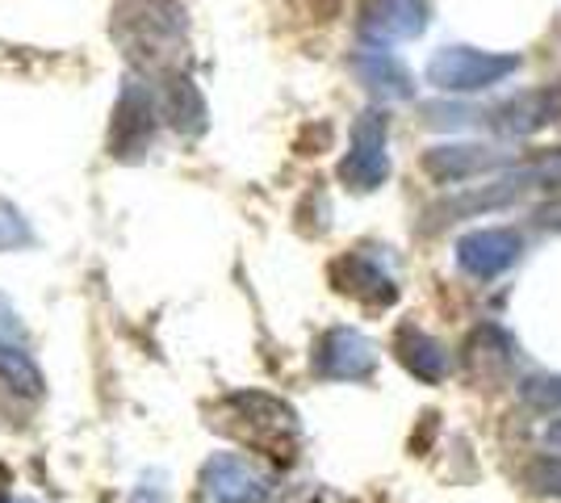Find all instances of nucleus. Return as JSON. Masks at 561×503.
<instances>
[{"instance_id":"1","label":"nucleus","mask_w":561,"mask_h":503,"mask_svg":"<svg viewBox=\"0 0 561 503\" xmlns=\"http://www.w3.org/2000/svg\"><path fill=\"white\" fill-rule=\"evenodd\" d=\"M545 190H561V147H545L537 156L519 160L507 172H499L482 185H469L461 193H448L440 202H432L423 210V227L427 231H440V227H453L461 218H482L494 215V210H507V206H519L528 193H545Z\"/></svg>"},{"instance_id":"2","label":"nucleus","mask_w":561,"mask_h":503,"mask_svg":"<svg viewBox=\"0 0 561 503\" xmlns=\"http://www.w3.org/2000/svg\"><path fill=\"white\" fill-rule=\"evenodd\" d=\"M519 68H524V55H515V50H482V47H466V43H453V47H440L427 59V72L423 76L440 93L469 96L503 84Z\"/></svg>"},{"instance_id":"3","label":"nucleus","mask_w":561,"mask_h":503,"mask_svg":"<svg viewBox=\"0 0 561 503\" xmlns=\"http://www.w3.org/2000/svg\"><path fill=\"white\" fill-rule=\"evenodd\" d=\"M390 118L381 110H365L352 122L348 156L340 160V181L352 193H374L390 181Z\"/></svg>"},{"instance_id":"4","label":"nucleus","mask_w":561,"mask_h":503,"mask_svg":"<svg viewBox=\"0 0 561 503\" xmlns=\"http://www.w3.org/2000/svg\"><path fill=\"white\" fill-rule=\"evenodd\" d=\"M519 164L515 151L491 144H440L420 156V168L436 185H466V181H491L499 172Z\"/></svg>"},{"instance_id":"5","label":"nucleus","mask_w":561,"mask_h":503,"mask_svg":"<svg viewBox=\"0 0 561 503\" xmlns=\"http://www.w3.org/2000/svg\"><path fill=\"white\" fill-rule=\"evenodd\" d=\"M561 122V84H537V89H519V93L503 96L499 105L486 110V126L499 139H533L540 130H549Z\"/></svg>"},{"instance_id":"6","label":"nucleus","mask_w":561,"mask_h":503,"mask_svg":"<svg viewBox=\"0 0 561 503\" xmlns=\"http://www.w3.org/2000/svg\"><path fill=\"white\" fill-rule=\"evenodd\" d=\"M427 22H432V0H365L356 30L365 47L390 50L398 43H415Z\"/></svg>"},{"instance_id":"7","label":"nucleus","mask_w":561,"mask_h":503,"mask_svg":"<svg viewBox=\"0 0 561 503\" xmlns=\"http://www.w3.org/2000/svg\"><path fill=\"white\" fill-rule=\"evenodd\" d=\"M453 256H457V268L469 273L473 282H494V277H503L507 268L519 264L524 236L515 227H478V231H466L457 240Z\"/></svg>"},{"instance_id":"8","label":"nucleus","mask_w":561,"mask_h":503,"mask_svg":"<svg viewBox=\"0 0 561 503\" xmlns=\"http://www.w3.org/2000/svg\"><path fill=\"white\" fill-rule=\"evenodd\" d=\"M151 144H156V96L142 80L126 76L114 110V126H110V156L139 160Z\"/></svg>"},{"instance_id":"9","label":"nucleus","mask_w":561,"mask_h":503,"mask_svg":"<svg viewBox=\"0 0 561 503\" xmlns=\"http://www.w3.org/2000/svg\"><path fill=\"white\" fill-rule=\"evenodd\" d=\"M202 500L206 503H268V479L248 457L214 454L202 470Z\"/></svg>"},{"instance_id":"10","label":"nucleus","mask_w":561,"mask_h":503,"mask_svg":"<svg viewBox=\"0 0 561 503\" xmlns=\"http://www.w3.org/2000/svg\"><path fill=\"white\" fill-rule=\"evenodd\" d=\"M314 369L335 382H360L377 369V348L356 328H331L314 348Z\"/></svg>"},{"instance_id":"11","label":"nucleus","mask_w":561,"mask_h":503,"mask_svg":"<svg viewBox=\"0 0 561 503\" xmlns=\"http://www.w3.org/2000/svg\"><path fill=\"white\" fill-rule=\"evenodd\" d=\"M352 72H356V80L369 89L374 96H381V101H411L415 96V76H411V68L398 59V55H390V50L381 47H365L352 55Z\"/></svg>"},{"instance_id":"12","label":"nucleus","mask_w":561,"mask_h":503,"mask_svg":"<svg viewBox=\"0 0 561 503\" xmlns=\"http://www.w3.org/2000/svg\"><path fill=\"white\" fill-rule=\"evenodd\" d=\"M335 286L360 298V302H374V307H390L398 298V282L390 277V268L381 261H374L369 252H348L344 261H335Z\"/></svg>"},{"instance_id":"13","label":"nucleus","mask_w":561,"mask_h":503,"mask_svg":"<svg viewBox=\"0 0 561 503\" xmlns=\"http://www.w3.org/2000/svg\"><path fill=\"white\" fill-rule=\"evenodd\" d=\"M394 353L420 382H445L448 378V365H453L448 348L436 335H427L423 328H415V323H402V328H398Z\"/></svg>"},{"instance_id":"14","label":"nucleus","mask_w":561,"mask_h":503,"mask_svg":"<svg viewBox=\"0 0 561 503\" xmlns=\"http://www.w3.org/2000/svg\"><path fill=\"white\" fill-rule=\"evenodd\" d=\"M0 378L9 386H18V390H25V395H43V374H38V365L25 353L18 319L4 307H0Z\"/></svg>"},{"instance_id":"15","label":"nucleus","mask_w":561,"mask_h":503,"mask_svg":"<svg viewBox=\"0 0 561 503\" xmlns=\"http://www.w3.org/2000/svg\"><path fill=\"white\" fill-rule=\"evenodd\" d=\"M164 118L181 130V135H188V139H197L202 130H206V101H202V93H197V84L188 80V76H168L164 84Z\"/></svg>"},{"instance_id":"16","label":"nucleus","mask_w":561,"mask_h":503,"mask_svg":"<svg viewBox=\"0 0 561 503\" xmlns=\"http://www.w3.org/2000/svg\"><path fill=\"white\" fill-rule=\"evenodd\" d=\"M473 122H486V110L457 105V101H427L423 105V126H432V130H466Z\"/></svg>"},{"instance_id":"17","label":"nucleus","mask_w":561,"mask_h":503,"mask_svg":"<svg viewBox=\"0 0 561 503\" xmlns=\"http://www.w3.org/2000/svg\"><path fill=\"white\" fill-rule=\"evenodd\" d=\"M524 482H528L537 495H545V500H561V457H553V454L537 457V461L524 470Z\"/></svg>"},{"instance_id":"18","label":"nucleus","mask_w":561,"mask_h":503,"mask_svg":"<svg viewBox=\"0 0 561 503\" xmlns=\"http://www.w3.org/2000/svg\"><path fill=\"white\" fill-rule=\"evenodd\" d=\"M519 399L533 408H561V374H528L519 382Z\"/></svg>"},{"instance_id":"19","label":"nucleus","mask_w":561,"mask_h":503,"mask_svg":"<svg viewBox=\"0 0 561 503\" xmlns=\"http://www.w3.org/2000/svg\"><path fill=\"white\" fill-rule=\"evenodd\" d=\"M30 240H34V231H30V222L22 218V210H18L13 202H4V197H0V252L25 248Z\"/></svg>"},{"instance_id":"20","label":"nucleus","mask_w":561,"mask_h":503,"mask_svg":"<svg viewBox=\"0 0 561 503\" xmlns=\"http://www.w3.org/2000/svg\"><path fill=\"white\" fill-rule=\"evenodd\" d=\"M533 227H540V231H561V197H549V202H540V206H533Z\"/></svg>"},{"instance_id":"21","label":"nucleus","mask_w":561,"mask_h":503,"mask_svg":"<svg viewBox=\"0 0 561 503\" xmlns=\"http://www.w3.org/2000/svg\"><path fill=\"white\" fill-rule=\"evenodd\" d=\"M545 449H558L561 454V420H549V424H545Z\"/></svg>"},{"instance_id":"22","label":"nucleus","mask_w":561,"mask_h":503,"mask_svg":"<svg viewBox=\"0 0 561 503\" xmlns=\"http://www.w3.org/2000/svg\"><path fill=\"white\" fill-rule=\"evenodd\" d=\"M4 503H34V500H4Z\"/></svg>"}]
</instances>
